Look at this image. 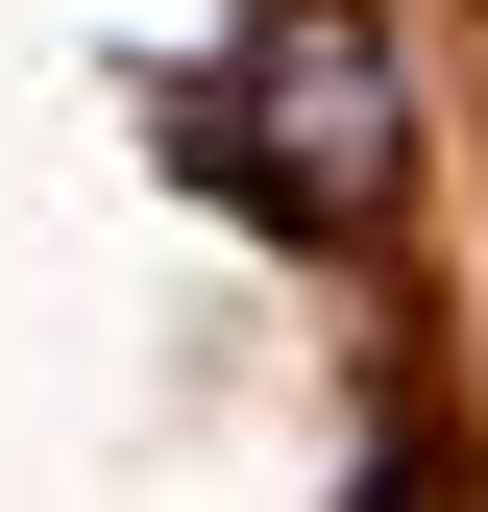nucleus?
<instances>
[{
    "label": "nucleus",
    "instance_id": "nucleus-1",
    "mask_svg": "<svg viewBox=\"0 0 488 512\" xmlns=\"http://www.w3.org/2000/svg\"><path fill=\"white\" fill-rule=\"evenodd\" d=\"M196 147H244V196H293V220H366L391 196V49H366V0H244V74L196 98Z\"/></svg>",
    "mask_w": 488,
    "mask_h": 512
}]
</instances>
